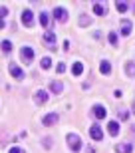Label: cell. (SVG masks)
I'll use <instances>...</instances> for the list:
<instances>
[{
	"label": "cell",
	"mask_w": 135,
	"mask_h": 153,
	"mask_svg": "<svg viewBox=\"0 0 135 153\" xmlns=\"http://www.w3.org/2000/svg\"><path fill=\"white\" fill-rule=\"evenodd\" d=\"M66 141H68V145H70V149H72L73 153H78L79 149H82V139L78 137V133H68Z\"/></svg>",
	"instance_id": "obj_1"
},
{
	"label": "cell",
	"mask_w": 135,
	"mask_h": 153,
	"mask_svg": "<svg viewBox=\"0 0 135 153\" xmlns=\"http://www.w3.org/2000/svg\"><path fill=\"white\" fill-rule=\"evenodd\" d=\"M20 60H22L26 66H28V64H32V60H34V50L30 48V46H22V48H20Z\"/></svg>",
	"instance_id": "obj_2"
},
{
	"label": "cell",
	"mask_w": 135,
	"mask_h": 153,
	"mask_svg": "<svg viewBox=\"0 0 135 153\" xmlns=\"http://www.w3.org/2000/svg\"><path fill=\"white\" fill-rule=\"evenodd\" d=\"M54 18H56L58 22H68L70 14H68L66 8H62V6H56V8H54Z\"/></svg>",
	"instance_id": "obj_3"
},
{
	"label": "cell",
	"mask_w": 135,
	"mask_h": 153,
	"mask_svg": "<svg viewBox=\"0 0 135 153\" xmlns=\"http://www.w3.org/2000/svg\"><path fill=\"white\" fill-rule=\"evenodd\" d=\"M8 72H10V74L14 76V78H16V79H24V70L20 68L18 64L10 62V64H8Z\"/></svg>",
	"instance_id": "obj_4"
},
{
	"label": "cell",
	"mask_w": 135,
	"mask_h": 153,
	"mask_svg": "<svg viewBox=\"0 0 135 153\" xmlns=\"http://www.w3.org/2000/svg\"><path fill=\"white\" fill-rule=\"evenodd\" d=\"M22 24H24V26H28V28H32V26H34V14H32V10H24L22 12Z\"/></svg>",
	"instance_id": "obj_5"
},
{
	"label": "cell",
	"mask_w": 135,
	"mask_h": 153,
	"mask_svg": "<svg viewBox=\"0 0 135 153\" xmlns=\"http://www.w3.org/2000/svg\"><path fill=\"white\" fill-rule=\"evenodd\" d=\"M90 135H91V139L101 141V139H103V131H101L99 125H91V127H90Z\"/></svg>",
	"instance_id": "obj_6"
},
{
	"label": "cell",
	"mask_w": 135,
	"mask_h": 153,
	"mask_svg": "<svg viewBox=\"0 0 135 153\" xmlns=\"http://www.w3.org/2000/svg\"><path fill=\"white\" fill-rule=\"evenodd\" d=\"M91 114H93V117H96V119H103L107 115V109L103 108V105H99V103H97V105H93Z\"/></svg>",
	"instance_id": "obj_7"
},
{
	"label": "cell",
	"mask_w": 135,
	"mask_h": 153,
	"mask_svg": "<svg viewBox=\"0 0 135 153\" xmlns=\"http://www.w3.org/2000/svg\"><path fill=\"white\" fill-rule=\"evenodd\" d=\"M58 121V114H46L44 117H42V123L46 125V127H52V125H56Z\"/></svg>",
	"instance_id": "obj_8"
},
{
	"label": "cell",
	"mask_w": 135,
	"mask_h": 153,
	"mask_svg": "<svg viewBox=\"0 0 135 153\" xmlns=\"http://www.w3.org/2000/svg\"><path fill=\"white\" fill-rule=\"evenodd\" d=\"M34 100H36V103H40V105H42V103L48 102V94H46L44 90H38L36 94H34Z\"/></svg>",
	"instance_id": "obj_9"
},
{
	"label": "cell",
	"mask_w": 135,
	"mask_h": 153,
	"mask_svg": "<svg viewBox=\"0 0 135 153\" xmlns=\"http://www.w3.org/2000/svg\"><path fill=\"white\" fill-rule=\"evenodd\" d=\"M42 38H44V44H48L50 48H52V46H56V34H54V32H50V30H48Z\"/></svg>",
	"instance_id": "obj_10"
},
{
	"label": "cell",
	"mask_w": 135,
	"mask_h": 153,
	"mask_svg": "<svg viewBox=\"0 0 135 153\" xmlns=\"http://www.w3.org/2000/svg\"><path fill=\"white\" fill-rule=\"evenodd\" d=\"M50 91H52V94H56V96H60V94L64 91V84H62V82H52V84H50Z\"/></svg>",
	"instance_id": "obj_11"
},
{
	"label": "cell",
	"mask_w": 135,
	"mask_h": 153,
	"mask_svg": "<svg viewBox=\"0 0 135 153\" xmlns=\"http://www.w3.org/2000/svg\"><path fill=\"white\" fill-rule=\"evenodd\" d=\"M93 14H97V16H105V14H107L105 4H101V2H96V4H93Z\"/></svg>",
	"instance_id": "obj_12"
},
{
	"label": "cell",
	"mask_w": 135,
	"mask_h": 153,
	"mask_svg": "<svg viewBox=\"0 0 135 153\" xmlns=\"http://www.w3.org/2000/svg\"><path fill=\"white\" fill-rule=\"evenodd\" d=\"M131 28H133V24H131V20H123V24H121V36H129L131 34Z\"/></svg>",
	"instance_id": "obj_13"
},
{
	"label": "cell",
	"mask_w": 135,
	"mask_h": 153,
	"mask_svg": "<svg viewBox=\"0 0 135 153\" xmlns=\"http://www.w3.org/2000/svg\"><path fill=\"white\" fill-rule=\"evenodd\" d=\"M115 151L117 153H131L133 151V145L131 143H119L117 147H115Z\"/></svg>",
	"instance_id": "obj_14"
},
{
	"label": "cell",
	"mask_w": 135,
	"mask_h": 153,
	"mask_svg": "<svg viewBox=\"0 0 135 153\" xmlns=\"http://www.w3.org/2000/svg\"><path fill=\"white\" fill-rule=\"evenodd\" d=\"M40 24H42L44 28H50V26H52L50 16H48V12H40Z\"/></svg>",
	"instance_id": "obj_15"
},
{
	"label": "cell",
	"mask_w": 135,
	"mask_h": 153,
	"mask_svg": "<svg viewBox=\"0 0 135 153\" xmlns=\"http://www.w3.org/2000/svg\"><path fill=\"white\" fill-rule=\"evenodd\" d=\"M107 131H109V135H117L119 133V123L117 121H109V123H107Z\"/></svg>",
	"instance_id": "obj_16"
},
{
	"label": "cell",
	"mask_w": 135,
	"mask_h": 153,
	"mask_svg": "<svg viewBox=\"0 0 135 153\" xmlns=\"http://www.w3.org/2000/svg\"><path fill=\"white\" fill-rule=\"evenodd\" d=\"M129 6H131V4H129V2H125V0H121V2L117 0V2H115V8H117V12H121V14L129 10Z\"/></svg>",
	"instance_id": "obj_17"
},
{
	"label": "cell",
	"mask_w": 135,
	"mask_h": 153,
	"mask_svg": "<svg viewBox=\"0 0 135 153\" xmlns=\"http://www.w3.org/2000/svg\"><path fill=\"white\" fill-rule=\"evenodd\" d=\"M99 70H101V74H105V76H109V74H111V64L107 62V60H103V62L99 64Z\"/></svg>",
	"instance_id": "obj_18"
},
{
	"label": "cell",
	"mask_w": 135,
	"mask_h": 153,
	"mask_svg": "<svg viewBox=\"0 0 135 153\" xmlns=\"http://www.w3.org/2000/svg\"><path fill=\"white\" fill-rule=\"evenodd\" d=\"M82 72H84V66H82V62H76L72 66V74L73 76H82Z\"/></svg>",
	"instance_id": "obj_19"
},
{
	"label": "cell",
	"mask_w": 135,
	"mask_h": 153,
	"mask_svg": "<svg viewBox=\"0 0 135 153\" xmlns=\"http://www.w3.org/2000/svg\"><path fill=\"white\" fill-rule=\"evenodd\" d=\"M0 48H2V52H6V54H10V52H12V42H10V40H2V44H0Z\"/></svg>",
	"instance_id": "obj_20"
},
{
	"label": "cell",
	"mask_w": 135,
	"mask_h": 153,
	"mask_svg": "<svg viewBox=\"0 0 135 153\" xmlns=\"http://www.w3.org/2000/svg\"><path fill=\"white\" fill-rule=\"evenodd\" d=\"M125 72H127V76H135V64L127 62V64H125Z\"/></svg>",
	"instance_id": "obj_21"
},
{
	"label": "cell",
	"mask_w": 135,
	"mask_h": 153,
	"mask_svg": "<svg viewBox=\"0 0 135 153\" xmlns=\"http://www.w3.org/2000/svg\"><path fill=\"white\" fill-rule=\"evenodd\" d=\"M90 24H91V18L90 16H85V14L79 16V26H90Z\"/></svg>",
	"instance_id": "obj_22"
},
{
	"label": "cell",
	"mask_w": 135,
	"mask_h": 153,
	"mask_svg": "<svg viewBox=\"0 0 135 153\" xmlns=\"http://www.w3.org/2000/svg\"><path fill=\"white\" fill-rule=\"evenodd\" d=\"M117 117L121 119V121H127V119H129V111H127V109H119V111H117Z\"/></svg>",
	"instance_id": "obj_23"
},
{
	"label": "cell",
	"mask_w": 135,
	"mask_h": 153,
	"mask_svg": "<svg viewBox=\"0 0 135 153\" xmlns=\"http://www.w3.org/2000/svg\"><path fill=\"white\" fill-rule=\"evenodd\" d=\"M40 66H42V70H48V68L52 66V60H50L48 56H46V58H42V62H40Z\"/></svg>",
	"instance_id": "obj_24"
},
{
	"label": "cell",
	"mask_w": 135,
	"mask_h": 153,
	"mask_svg": "<svg viewBox=\"0 0 135 153\" xmlns=\"http://www.w3.org/2000/svg\"><path fill=\"white\" fill-rule=\"evenodd\" d=\"M107 38H109V44L111 46H117V34H115V32H109Z\"/></svg>",
	"instance_id": "obj_25"
},
{
	"label": "cell",
	"mask_w": 135,
	"mask_h": 153,
	"mask_svg": "<svg viewBox=\"0 0 135 153\" xmlns=\"http://www.w3.org/2000/svg\"><path fill=\"white\" fill-rule=\"evenodd\" d=\"M4 16H8V8H6V6H0V20Z\"/></svg>",
	"instance_id": "obj_26"
},
{
	"label": "cell",
	"mask_w": 135,
	"mask_h": 153,
	"mask_svg": "<svg viewBox=\"0 0 135 153\" xmlns=\"http://www.w3.org/2000/svg\"><path fill=\"white\" fill-rule=\"evenodd\" d=\"M56 72H58V74H64V72H66V64L60 62V64H58V70H56Z\"/></svg>",
	"instance_id": "obj_27"
},
{
	"label": "cell",
	"mask_w": 135,
	"mask_h": 153,
	"mask_svg": "<svg viewBox=\"0 0 135 153\" xmlns=\"http://www.w3.org/2000/svg\"><path fill=\"white\" fill-rule=\"evenodd\" d=\"M8 153H24V149L22 147H10V149H8Z\"/></svg>",
	"instance_id": "obj_28"
},
{
	"label": "cell",
	"mask_w": 135,
	"mask_h": 153,
	"mask_svg": "<svg viewBox=\"0 0 135 153\" xmlns=\"http://www.w3.org/2000/svg\"><path fill=\"white\" fill-rule=\"evenodd\" d=\"M44 147H46V149L52 147V139H50V137H46V139H44Z\"/></svg>",
	"instance_id": "obj_29"
},
{
	"label": "cell",
	"mask_w": 135,
	"mask_h": 153,
	"mask_svg": "<svg viewBox=\"0 0 135 153\" xmlns=\"http://www.w3.org/2000/svg\"><path fill=\"white\" fill-rule=\"evenodd\" d=\"M85 151H88V153H96V149L91 147V145H88V149H85Z\"/></svg>",
	"instance_id": "obj_30"
},
{
	"label": "cell",
	"mask_w": 135,
	"mask_h": 153,
	"mask_svg": "<svg viewBox=\"0 0 135 153\" xmlns=\"http://www.w3.org/2000/svg\"><path fill=\"white\" fill-rule=\"evenodd\" d=\"M4 26H6V24H4V20H0V30L4 28Z\"/></svg>",
	"instance_id": "obj_31"
},
{
	"label": "cell",
	"mask_w": 135,
	"mask_h": 153,
	"mask_svg": "<svg viewBox=\"0 0 135 153\" xmlns=\"http://www.w3.org/2000/svg\"><path fill=\"white\" fill-rule=\"evenodd\" d=\"M131 109H133V114H135V102H133V105H131Z\"/></svg>",
	"instance_id": "obj_32"
}]
</instances>
